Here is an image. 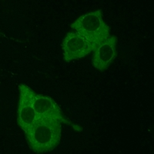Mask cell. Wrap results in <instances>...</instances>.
Here are the masks:
<instances>
[{"mask_svg": "<svg viewBox=\"0 0 154 154\" xmlns=\"http://www.w3.org/2000/svg\"><path fill=\"white\" fill-rule=\"evenodd\" d=\"M63 59L66 63L79 60L93 52V48L88 41L76 32H69L62 42Z\"/></svg>", "mask_w": 154, "mask_h": 154, "instance_id": "obj_4", "label": "cell"}, {"mask_svg": "<svg viewBox=\"0 0 154 154\" xmlns=\"http://www.w3.org/2000/svg\"><path fill=\"white\" fill-rule=\"evenodd\" d=\"M117 41L118 38L116 35H110L93 52L92 64L96 69L104 72L112 64L117 56Z\"/></svg>", "mask_w": 154, "mask_h": 154, "instance_id": "obj_5", "label": "cell"}, {"mask_svg": "<svg viewBox=\"0 0 154 154\" xmlns=\"http://www.w3.org/2000/svg\"><path fill=\"white\" fill-rule=\"evenodd\" d=\"M33 106L36 114V119H52L60 121L61 123L71 124L64 116L60 107L49 96L37 94L35 93Z\"/></svg>", "mask_w": 154, "mask_h": 154, "instance_id": "obj_6", "label": "cell"}, {"mask_svg": "<svg viewBox=\"0 0 154 154\" xmlns=\"http://www.w3.org/2000/svg\"><path fill=\"white\" fill-rule=\"evenodd\" d=\"M19 102L17 111V123L25 133L32 127L36 121V114L33 106L35 92L26 84H20Z\"/></svg>", "mask_w": 154, "mask_h": 154, "instance_id": "obj_3", "label": "cell"}, {"mask_svg": "<svg viewBox=\"0 0 154 154\" xmlns=\"http://www.w3.org/2000/svg\"><path fill=\"white\" fill-rule=\"evenodd\" d=\"M61 123L56 119H36L32 127L25 133L30 149L36 153L53 151L61 140Z\"/></svg>", "mask_w": 154, "mask_h": 154, "instance_id": "obj_1", "label": "cell"}, {"mask_svg": "<svg viewBox=\"0 0 154 154\" xmlns=\"http://www.w3.org/2000/svg\"><path fill=\"white\" fill-rule=\"evenodd\" d=\"M70 28L91 44L93 52L110 36V28L104 22L101 9L79 16Z\"/></svg>", "mask_w": 154, "mask_h": 154, "instance_id": "obj_2", "label": "cell"}]
</instances>
